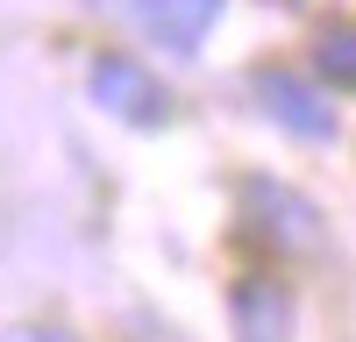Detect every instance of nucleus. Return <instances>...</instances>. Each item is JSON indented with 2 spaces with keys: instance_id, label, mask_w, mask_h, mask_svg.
Wrapping results in <instances>:
<instances>
[{
  "instance_id": "nucleus-1",
  "label": "nucleus",
  "mask_w": 356,
  "mask_h": 342,
  "mask_svg": "<svg viewBox=\"0 0 356 342\" xmlns=\"http://www.w3.org/2000/svg\"><path fill=\"white\" fill-rule=\"evenodd\" d=\"M86 86H93V100L114 114V122H129V129H164V122H171V93H164V79H157L150 65H136V57H122V50L93 57Z\"/></svg>"
},
{
  "instance_id": "nucleus-6",
  "label": "nucleus",
  "mask_w": 356,
  "mask_h": 342,
  "mask_svg": "<svg viewBox=\"0 0 356 342\" xmlns=\"http://www.w3.org/2000/svg\"><path fill=\"white\" fill-rule=\"evenodd\" d=\"M321 72L335 86H356V28H328L321 36Z\"/></svg>"
},
{
  "instance_id": "nucleus-7",
  "label": "nucleus",
  "mask_w": 356,
  "mask_h": 342,
  "mask_svg": "<svg viewBox=\"0 0 356 342\" xmlns=\"http://www.w3.org/2000/svg\"><path fill=\"white\" fill-rule=\"evenodd\" d=\"M8 342H72V335H57V328H15Z\"/></svg>"
},
{
  "instance_id": "nucleus-4",
  "label": "nucleus",
  "mask_w": 356,
  "mask_h": 342,
  "mask_svg": "<svg viewBox=\"0 0 356 342\" xmlns=\"http://www.w3.org/2000/svg\"><path fill=\"white\" fill-rule=\"evenodd\" d=\"M257 100H264V114H271L278 129L307 136V142H328V136H335V107L321 100L314 86H300L292 72H271V65H264V72H257Z\"/></svg>"
},
{
  "instance_id": "nucleus-2",
  "label": "nucleus",
  "mask_w": 356,
  "mask_h": 342,
  "mask_svg": "<svg viewBox=\"0 0 356 342\" xmlns=\"http://www.w3.org/2000/svg\"><path fill=\"white\" fill-rule=\"evenodd\" d=\"M243 214L257 221V236L278 243V250H314V243H321L314 200H300V193L278 186V179H243Z\"/></svg>"
},
{
  "instance_id": "nucleus-5",
  "label": "nucleus",
  "mask_w": 356,
  "mask_h": 342,
  "mask_svg": "<svg viewBox=\"0 0 356 342\" xmlns=\"http://www.w3.org/2000/svg\"><path fill=\"white\" fill-rule=\"evenodd\" d=\"M228 328H235V342H285L292 335V293L278 278H235L228 285Z\"/></svg>"
},
{
  "instance_id": "nucleus-3",
  "label": "nucleus",
  "mask_w": 356,
  "mask_h": 342,
  "mask_svg": "<svg viewBox=\"0 0 356 342\" xmlns=\"http://www.w3.org/2000/svg\"><path fill=\"white\" fill-rule=\"evenodd\" d=\"M221 8H228V0H129L136 28H143L150 43L178 50V57H193V50L207 43V28L221 22Z\"/></svg>"
}]
</instances>
